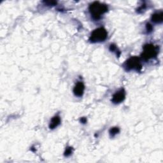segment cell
<instances>
[{"instance_id": "obj_1", "label": "cell", "mask_w": 163, "mask_h": 163, "mask_svg": "<svg viewBox=\"0 0 163 163\" xmlns=\"http://www.w3.org/2000/svg\"><path fill=\"white\" fill-rule=\"evenodd\" d=\"M108 11L107 5L99 2H94L89 7L90 14L93 19L99 20L101 18V15Z\"/></svg>"}, {"instance_id": "obj_2", "label": "cell", "mask_w": 163, "mask_h": 163, "mask_svg": "<svg viewBox=\"0 0 163 163\" xmlns=\"http://www.w3.org/2000/svg\"><path fill=\"white\" fill-rule=\"evenodd\" d=\"M108 36V33L103 28H99L94 30L89 38V41L92 43H99L104 42Z\"/></svg>"}, {"instance_id": "obj_3", "label": "cell", "mask_w": 163, "mask_h": 163, "mask_svg": "<svg viewBox=\"0 0 163 163\" xmlns=\"http://www.w3.org/2000/svg\"><path fill=\"white\" fill-rule=\"evenodd\" d=\"M158 54V47L153 44H146L143 47V51L141 58L143 60L148 61L150 59L155 58Z\"/></svg>"}, {"instance_id": "obj_4", "label": "cell", "mask_w": 163, "mask_h": 163, "mask_svg": "<svg viewBox=\"0 0 163 163\" xmlns=\"http://www.w3.org/2000/svg\"><path fill=\"white\" fill-rule=\"evenodd\" d=\"M124 67L127 70H141V64L140 59L138 57H132L129 58L125 62Z\"/></svg>"}, {"instance_id": "obj_5", "label": "cell", "mask_w": 163, "mask_h": 163, "mask_svg": "<svg viewBox=\"0 0 163 163\" xmlns=\"http://www.w3.org/2000/svg\"><path fill=\"white\" fill-rule=\"evenodd\" d=\"M125 97H126V92H125V91L123 89H121L120 91L116 92L114 95H113L111 101L115 104L121 103L124 101Z\"/></svg>"}, {"instance_id": "obj_6", "label": "cell", "mask_w": 163, "mask_h": 163, "mask_svg": "<svg viewBox=\"0 0 163 163\" xmlns=\"http://www.w3.org/2000/svg\"><path fill=\"white\" fill-rule=\"evenodd\" d=\"M84 90H85V85L84 83L82 82H79L77 83V84L74 87L73 93L76 96L81 97L84 95Z\"/></svg>"}, {"instance_id": "obj_7", "label": "cell", "mask_w": 163, "mask_h": 163, "mask_svg": "<svg viewBox=\"0 0 163 163\" xmlns=\"http://www.w3.org/2000/svg\"><path fill=\"white\" fill-rule=\"evenodd\" d=\"M61 124V118L59 116H54L52 118L49 124V128L51 129H54L57 128L59 125Z\"/></svg>"}, {"instance_id": "obj_8", "label": "cell", "mask_w": 163, "mask_h": 163, "mask_svg": "<svg viewBox=\"0 0 163 163\" xmlns=\"http://www.w3.org/2000/svg\"><path fill=\"white\" fill-rule=\"evenodd\" d=\"M151 19L152 22L155 23H158L160 24L162 22L163 20V13L162 12H155L152 15Z\"/></svg>"}, {"instance_id": "obj_9", "label": "cell", "mask_w": 163, "mask_h": 163, "mask_svg": "<svg viewBox=\"0 0 163 163\" xmlns=\"http://www.w3.org/2000/svg\"><path fill=\"white\" fill-rule=\"evenodd\" d=\"M119 132H120V129H119L118 128H117V127H114V128H111L110 131H109L110 135L111 137L115 136L116 135L118 134Z\"/></svg>"}, {"instance_id": "obj_10", "label": "cell", "mask_w": 163, "mask_h": 163, "mask_svg": "<svg viewBox=\"0 0 163 163\" xmlns=\"http://www.w3.org/2000/svg\"><path fill=\"white\" fill-rule=\"evenodd\" d=\"M73 153V148L72 147H67L65 152V155L66 157L70 156Z\"/></svg>"}, {"instance_id": "obj_11", "label": "cell", "mask_w": 163, "mask_h": 163, "mask_svg": "<svg viewBox=\"0 0 163 163\" xmlns=\"http://www.w3.org/2000/svg\"><path fill=\"white\" fill-rule=\"evenodd\" d=\"M110 51H111V52H115L117 53V55H118L117 52H119V51H118L117 47L116 45H115L114 44H111V45H110ZM119 53H120V52H119Z\"/></svg>"}, {"instance_id": "obj_12", "label": "cell", "mask_w": 163, "mask_h": 163, "mask_svg": "<svg viewBox=\"0 0 163 163\" xmlns=\"http://www.w3.org/2000/svg\"><path fill=\"white\" fill-rule=\"evenodd\" d=\"M146 30L147 31V33H151L153 31V26L152 24H150V23H147L146 24Z\"/></svg>"}, {"instance_id": "obj_13", "label": "cell", "mask_w": 163, "mask_h": 163, "mask_svg": "<svg viewBox=\"0 0 163 163\" xmlns=\"http://www.w3.org/2000/svg\"><path fill=\"white\" fill-rule=\"evenodd\" d=\"M80 122L82 124H85L87 122V118L85 117H82L80 119Z\"/></svg>"}]
</instances>
